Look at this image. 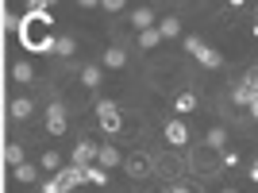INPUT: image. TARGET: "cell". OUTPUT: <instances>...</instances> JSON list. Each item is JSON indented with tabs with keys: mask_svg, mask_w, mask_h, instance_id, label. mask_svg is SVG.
I'll return each mask as SVG.
<instances>
[{
	"mask_svg": "<svg viewBox=\"0 0 258 193\" xmlns=\"http://www.w3.org/2000/svg\"><path fill=\"white\" fill-rule=\"evenodd\" d=\"M247 112H250V120H258V96H254V101L247 105Z\"/></svg>",
	"mask_w": 258,
	"mask_h": 193,
	"instance_id": "f1b7e54d",
	"label": "cell"
},
{
	"mask_svg": "<svg viewBox=\"0 0 258 193\" xmlns=\"http://www.w3.org/2000/svg\"><path fill=\"white\" fill-rule=\"evenodd\" d=\"M239 85L247 89V93H250V96H258V66H250L247 74H243V81H239Z\"/></svg>",
	"mask_w": 258,
	"mask_h": 193,
	"instance_id": "e0dca14e",
	"label": "cell"
},
{
	"mask_svg": "<svg viewBox=\"0 0 258 193\" xmlns=\"http://www.w3.org/2000/svg\"><path fill=\"white\" fill-rule=\"evenodd\" d=\"M12 116H16V120H27V116H31V101H27V96H20V101L12 105Z\"/></svg>",
	"mask_w": 258,
	"mask_h": 193,
	"instance_id": "ffe728a7",
	"label": "cell"
},
{
	"mask_svg": "<svg viewBox=\"0 0 258 193\" xmlns=\"http://www.w3.org/2000/svg\"><path fill=\"white\" fill-rule=\"evenodd\" d=\"M97 120H100V128H104L108 135H116V131L123 128V116H119V108L112 105V101H97Z\"/></svg>",
	"mask_w": 258,
	"mask_h": 193,
	"instance_id": "277c9868",
	"label": "cell"
},
{
	"mask_svg": "<svg viewBox=\"0 0 258 193\" xmlns=\"http://www.w3.org/2000/svg\"><path fill=\"white\" fill-rule=\"evenodd\" d=\"M58 162H62V159H58L54 151H46V155H43V166H46V170H58Z\"/></svg>",
	"mask_w": 258,
	"mask_h": 193,
	"instance_id": "484cf974",
	"label": "cell"
},
{
	"mask_svg": "<svg viewBox=\"0 0 258 193\" xmlns=\"http://www.w3.org/2000/svg\"><path fill=\"white\" fill-rule=\"evenodd\" d=\"M123 170H127L131 178H151V174H154V159H151V155H143V151H135V155L123 159Z\"/></svg>",
	"mask_w": 258,
	"mask_h": 193,
	"instance_id": "5b68a950",
	"label": "cell"
},
{
	"mask_svg": "<svg viewBox=\"0 0 258 193\" xmlns=\"http://www.w3.org/2000/svg\"><path fill=\"white\" fill-rule=\"evenodd\" d=\"M97 162L100 166H119L123 159H119V151L112 147V143H104V147H97Z\"/></svg>",
	"mask_w": 258,
	"mask_h": 193,
	"instance_id": "8fae6325",
	"label": "cell"
},
{
	"mask_svg": "<svg viewBox=\"0 0 258 193\" xmlns=\"http://www.w3.org/2000/svg\"><path fill=\"white\" fill-rule=\"evenodd\" d=\"M170 193H193V185H185V182H173Z\"/></svg>",
	"mask_w": 258,
	"mask_h": 193,
	"instance_id": "83f0119b",
	"label": "cell"
},
{
	"mask_svg": "<svg viewBox=\"0 0 258 193\" xmlns=\"http://www.w3.org/2000/svg\"><path fill=\"white\" fill-rule=\"evenodd\" d=\"M54 51L62 54V58H70V54L77 51V43H74V39H70V35H66V39H54Z\"/></svg>",
	"mask_w": 258,
	"mask_h": 193,
	"instance_id": "44dd1931",
	"label": "cell"
},
{
	"mask_svg": "<svg viewBox=\"0 0 258 193\" xmlns=\"http://www.w3.org/2000/svg\"><path fill=\"white\" fill-rule=\"evenodd\" d=\"M158 43H162V35L154 31V27H151V31H139V46H143V51H151V46H158Z\"/></svg>",
	"mask_w": 258,
	"mask_h": 193,
	"instance_id": "d6986e66",
	"label": "cell"
},
{
	"mask_svg": "<svg viewBox=\"0 0 258 193\" xmlns=\"http://www.w3.org/2000/svg\"><path fill=\"white\" fill-rule=\"evenodd\" d=\"M250 101H254V96H250L243 85H235V89H231V105H250Z\"/></svg>",
	"mask_w": 258,
	"mask_h": 193,
	"instance_id": "cb8c5ba5",
	"label": "cell"
},
{
	"mask_svg": "<svg viewBox=\"0 0 258 193\" xmlns=\"http://www.w3.org/2000/svg\"><path fill=\"white\" fill-rule=\"evenodd\" d=\"M12 74H16V81H31V77H35V70H31L27 62H20L16 70H12Z\"/></svg>",
	"mask_w": 258,
	"mask_h": 193,
	"instance_id": "d4e9b609",
	"label": "cell"
},
{
	"mask_svg": "<svg viewBox=\"0 0 258 193\" xmlns=\"http://www.w3.org/2000/svg\"><path fill=\"white\" fill-rule=\"evenodd\" d=\"M154 31H158L162 39H177V35H181V20H177V16H162V20L154 23Z\"/></svg>",
	"mask_w": 258,
	"mask_h": 193,
	"instance_id": "30bf717a",
	"label": "cell"
},
{
	"mask_svg": "<svg viewBox=\"0 0 258 193\" xmlns=\"http://www.w3.org/2000/svg\"><path fill=\"white\" fill-rule=\"evenodd\" d=\"M35 178H39V170H35V166H27V162H20V166H16V182H23V185H31Z\"/></svg>",
	"mask_w": 258,
	"mask_h": 193,
	"instance_id": "ac0fdd59",
	"label": "cell"
},
{
	"mask_svg": "<svg viewBox=\"0 0 258 193\" xmlns=\"http://www.w3.org/2000/svg\"><path fill=\"white\" fill-rule=\"evenodd\" d=\"M123 62H127V51H123V46H108L104 51V66L108 70H119Z\"/></svg>",
	"mask_w": 258,
	"mask_h": 193,
	"instance_id": "7c38bea8",
	"label": "cell"
},
{
	"mask_svg": "<svg viewBox=\"0 0 258 193\" xmlns=\"http://www.w3.org/2000/svg\"><path fill=\"white\" fill-rule=\"evenodd\" d=\"M197 108V93H189V89H185V93H177V101H173V112H193Z\"/></svg>",
	"mask_w": 258,
	"mask_h": 193,
	"instance_id": "5bb4252c",
	"label": "cell"
},
{
	"mask_svg": "<svg viewBox=\"0 0 258 193\" xmlns=\"http://www.w3.org/2000/svg\"><path fill=\"white\" fill-rule=\"evenodd\" d=\"M100 66H85V70H81V85H89V89H97L100 85Z\"/></svg>",
	"mask_w": 258,
	"mask_h": 193,
	"instance_id": "9a60e30c",
	"label": "cell"
},
{
	"mask_svg": "<svg viewBox=\"0 0 258 193\" xmlns=\"http://www.w3.org/2000/svg\"><path fill=\"white\" fill-rule=\"evenodd\" d=\"M166 139H170V147H185L189 143V128L181 120H166Z\"/></svg>",
	"mask_w": 258,
	"mask_h": 193,
	"instance_id": "ba28073f",
	"label": "cell"
},
{
	"mask_svg": "<svg viewBox=\"0 0 258 193\" xmlns=\"http://www.w3.org/2000/svg\"><path fill=\"white\" fill-rule=\"evenodd\" d=\"M185 166H189V174L201 178V182H208V178H216V174L224 170V166H220V151H212V147H197Z\"/></svg>",
	"mask_w": 258,
	"mask_h": 193,
	"instance_id": "6da1fadb",
	"label": "cell"
},
{
	"mask_svg": "<svg viewBox=\"0 0 258 193\" xmlns=\"http://www.w3.org/2000/svg\"><path fill=\"white\" fill-rule=\"evenodd\" d=\"M185 51L193 54V58H197V62H201V66H205V70H220V66H224V54L216 51V46L201 43L197 35H193V39H185Z\"/></svg>",
	"mask_w": 258,
	"mask_h": 193,
	"instance_id": "3957f363",
	"label": "cell"
},
{
	"mask_svg": "<svg viewBox=\"0 0 258 193\" xmlns=\"http://www.w3.org/2000/svg\"><path fill=\"white\" fill-rule=\"evenodd\" d=\"M250 182H258V162H254V166H250Z\"/></svg>",
	"mask_w": 258,
	"mask_h": 193,
	"instance_id": "f546056e",
	"label": "cell"
},
{
	"mask_svg": "<svg viewBox=\"0 0 258 193\" xmlns=\"http://www.w3.org/2000/svg\"><path fill=\"white\" fill-rule=\"evenodd\" d=\"M4 159H8L12 166H20V162H23V147H20V143H8V147H4Z\"/></svg>",
	"mask_w": 258,
	"mask_h": 193,
	"instance_id": "7402d4cb",
	"label": "cell"
},
{
	"mask_svg": "<svg viewBox=\"0 0 258 193\" xmlns=\"http://www.w3.org/2000/svg\"><path fill=\"white\" fill-rule=\"evenodd\" d=\"M85 182H93V185H104V182H108V174L100 170V166H85Z\"/></svg>",
	"mask_w": 258,
	"mask_h": 193,
	"instance_id": "603a6c76",
	"label": "cell"
},
{
	"mask_svg": "<svg viewBox=\"0 0 258 193\" xmlns=\"http://www.w3.org/2000/svg\"><path fill=\"white\" fill-rule=\"evenodd\" d=\"M46 128H50V135L66 131V105H46Z\"/></svg>",
	"mask_w": 258,
	"mask_h": 193,
	"instance_id": "52a82bcc",
	"label": "cell"
},
{
	"mask_svg": "<svg viewBox=\"0 0 258 193\" xmlns=\"http://www.w3.org/2000/svg\"><path fill=\"white\" fill-rule=\"evenodd\" d=\"M224 193H235V189H224Z\"/></svg>",
	"mask_w": 258,
	"mask_h": 193,
	"instance_id": "4dcf8cb0",
	"label": "cell"
},
{
	"mask_svg": "<svg viewBox=\"0 0 258 193\" xmlns=\"http://www.w3.org/2000/svg\"><path fill=\"white\" fill-rule=\"evenodd\" d=\"M104 12H123V0H104Z\"/></svg>",
	"mask_w": 258,
	"mask_h": 193,
	"instance_id": "4316f807",
	"label": "cell"
},
{
	"mask_svg": "<svg viewBox=\"0 0 258 193\" xmlns=\"http://www.w3.org/2000/svg\"><path fill=\"white\" fill-rule=\"evenodd\" d=\"M224 143H227V131H224V128H212V131H208V139H205V147L224 151Z\"/></svg>",
	"mask_w": 258,
	"mask_h": 193,
	"instance_id": "2e32d148",
	"label": "cell"
},
{
	"mask_svg": "<svg viewBox=\"0 0 258 193\" xmlns=\"http://www.w3.org/2000/svg\"><path fill=\"white\" fill-rule=\"evenodd\" d=\"M131 23H135L139 31H151V27H154V12H151V8H139V12H131Z\"/></svg>",
	"mask_w": 258,
	"mask_h": 193,
	"instance_id": "4fadbf2b",
	"label": "cell"
},
{
	"mask_svg": "<svg viewBox=\"0 0 258 193\" xmlns=\"http://www.w3.org/2000/svg\"><path fill=\"white\" fill-rule=\"evenodd\" d=\"M81 182H85V166H58V174L43 185V193H70Z\"/></svg>",
	"mask_w": 258,
	"mask_h": 193,
	"instance_id": "7a4b0ae2",
	"label": "cell"
},
{
	"mask_svg": "<svg viewBox=\"0 0 258 193\" xmlns=\"http://www.w3.org/2000/svg\"><path fill=\"white\" fill-rule=\"evenodd\" d=\"M97 162V143L93 139H81L74 147V166H93Z\"/></svg>",
	"mask_w": 258,
	"mask_h": 193,
	"instance_id": "8992f818",
	"label": "cell"
},
{
	"mask_svg": "<svg viewBox=\"0 0 258 193\" xmlns=\"http://www.w3.org/2000/svg\"><path fill=\"white\" fill-rule=\"evenodd\" d=\"M181 166H185V162H177L173 155H166V159H158V162H154V170H158L162 178H170V185L177 182V174H181Z\"/></svg>",
	"mask_w": 258,
	"mask_h": 193,
	"instance_id": "9c48e42d",
	"label": "cell"
}]
</instances>
